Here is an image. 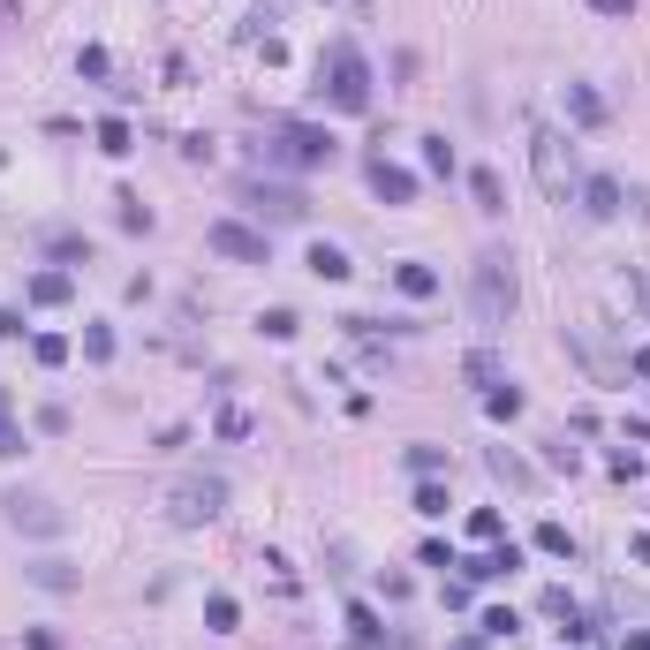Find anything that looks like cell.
<instances>
[{"label": "cell", "mask_w": 650, "mask_h": 650, "mask_svg": "<svg viewBox=\"0 0 650 650\" xmlns=\"http://www.w3.org/2000/svg\"><path fill=\"white\" fill-rule=\"evenodd\" d=\"M575 197H582V212H590V220H620V182H613V174H582Z\"/></svg>", "instance_id": "cell-9"}, {"label": "cell", "mask_w": 650, "mask_h": 650, "mask_svg": "<svg viewBox=\"0 0 650 650\" xmlns=\"http://www.w3.org/2000/svg\"><path fill=\"white\" fill-rule=\"evenodd\" d=\"M205 628H220V635L235 628V598H205Z\"/></svg>", "instance_id": "cell-30"}, {"label": "cell", "mask_w": 650, "mask_h": 650, "mask_svg": "<svg viewBox=\"0 0 650 650\" xmlns=\"http://www.w3.org/2000/svg\"><path fill=\"white\" fill-rule=\"evenodd\" d=\"M23 454V431H16V409H8V394H0V462H16Z\"/></svg>", "instance_id": "cell-20"}, {"label": "cell", "mask_w": 650, "mask_h": 650, "mask_svg": "<svg viewBox=\"0 0 650 650\" xmlns=\"http://www.w3.org/2000/svg\"><path fill=\"white\" fill-rule=\"evenodd\" d=\"M348 628H356L363 643H378V635H386V628H378V613H371V605H348Z\"/></svg>", "instance_id": "cell-29"}, {"label": "cell", "mask_w": 650, "mask_h": 650, "mask_svg": "<svg viewBox=\"0 0 650 650\" xmlns=\"http://www.w3.org/2000/svg\"><path fill=\"white\" fill-rule=\"evenodd\" d=\"M46 250H53V257H84V235H69V227H61V235H46Z\"/></svg>", "instance_id": "cell-34"}, {"label": "cell", "mask_w": 650, "mask_h": 650, "mask_svg": "<svg viewBox=\"0 0 650 650\" xmlns=\"http://www.w3.org/2000/svg\"><path fill=\"white\" fill-rule=\"evenodd\" d=\"M598 16H635V0H590Z\"/></svg>", "instance_id": "cell-38"}, {"label": "cell", "mask_w": 650, "mask_h": 650, "mask_svg": "<svg viewBox=\"0 0 650 650\" xmlns=\"http://www.w3.org/2000/svg\"><path fill=\"white\" fill-rule=\"evenodd\" d=\"M514 628H522V620H514L507 605H492V613H484V635H514Z\"/></svg>", "instance_id": "cell-35"}, {"label": "cell", "mask_w": 650, "mask_h": 650, "mask_svg": "<svg viewBox=\"0 0 650 650\" xmlns=\"http://www.w3.org/2000/svg\"><path fill=\"white\" fill-rule=\"evenodd\" d=\"M265 159H280V167H333V137L310 129V121H280L265 137Z\"/></svg>", "instance_id": "cell-4"}, {"label": "cell", "mask_w": 650, "mask_h": 650, "mask_svg": "<svg viewBox=\"0 0 650 650\" xmlns=\"http://www.w3.org/2000/svg\"><path fill=\"white\" fill-rule=\"evenodd\" d=\"M242 205H257V212H273V220H303V189H288V182H257V174H250V182H242Z\"/></svg>", "instance_id": "cell-8"}, {"label": "cell", "mask_w": 650, "mask_h": 650, "mask_svg": "<svg viewBox=\"0 0 650 650\" xmlns=\"http://www.w3.org/2000/svg\"><path fill=\"white\" fill-rule=\"evenodd\" d=\"M409 469H416V477H439L446 454H439V446H409Z\"/></svg>", "instance_id": "cell-27"}, {"label": "cell", "mask_w": 650, "mask_h": 650, "mask_svg": "<svg viewBox=\"0 0 650 650\" xmlns=\"http://www.w3.org/2000/svg\"><path fill=\"white\" fill-rule=\"evenodd\" d=\"M0 514H8V530H31V537L61 530V507H53L46 492H8V499H0Z\"/></svg>", "instance_id": "cell-7"}, {"label": "cell", "mask_w": 650, "mask_h": 650, "mask_svg": "<svg viewBox=\"0 0 650 650\" xmlns=\"http://www.w3.org/2000/svg\"><path fill=\"white\" fill-rule=\"evenodd\" d=\"M280 16H288V0H257V8H250V31H265V23H280Z\"/></svg>", "instance_id": "cell-33"}, {"label": "cell", "mask_w": 650, "mask_h": 650, "mask_svg": "<svg viewBox=\"0 0 650 650\" xmlns=\"http://www.w3.org/2000/svg\"><path fill=\"white\" fill-rule=\"evenodd\" d=\"M31 356L53 371V363H69V341H61V333H38V341H31Z\"/></svg>", "instance_id": "cell-24"}, {"label": "cell", "mask_w": 650, "mask_h": 650, "mask_svg": "<svg viewBox=\"0 0 650 650\" xmlns=\"http://www.w3.org/2000/svg\"><path fill=\"white\" fill-rule=\"evenodd\" d=\"M220 507H227V484L220 477H182L167 492V522H174V530H205Z\"/></svg>", "instance_id": "cell-5"}, {"label": "cell", "mask_w": 650, "mask_h": 650, "mask_svg": "<svg viewBox=\"0 0 650 650\" xmlns=\"http://www.w3.org/2000/svg\"><path fill=\"white\" fill-rule=\"evenodd\" d=\"M567 114H575L582 129H598V121H605V99H598L590 84H567Z\"/></svg>", "instance_id": "cell-14"}, {"label": "cell", "mask_w": 650, "mask_h": 650, "mask_svg": "<svg viewBox=\"0 0 650 650\" xmlns=\"http://www.w3.org/2000/svg\"><path fill=\"white\" fill-rule=\"evenodd\" d=\"M514 567H522V552H514V545H492L484 560H469V582H499V575H514Z\"/></svg>", "instance_id": "cell-13"}, {"label": "cell", "mask_w": 650, "mask_h": 650, "mask_svg": "<svg viewBox=\"0 0 650 650\" xmlns=\"http://www.w3.org/2000/svg\"><path fill=\"white\" fill-rule=\"evenodd\" d=\"M257 325H265L273 341H295V325H303V318H295V310H265V318H257Z\"/></svg>", "instance_id": "cell-28"}, {"label": "cell", "mask_w": 650, "mask_h": 650, "mask_svg": "<svg viewBox=\"0 0 650 650\" xmlns=\"http://www.w3.org/2000/svg\"><path fill=\"white\" fill-rule=\"evenodd\" d=\"M628 371H635V378H650V348H635V356H628Z\"/></svg>", "instance_id": "cell-40"}, {"label": "cell", "mask_w": 650, "mask_h": 650, "mask_svg": "<svg viewBox=\"0 0 650 650\" xmlns=\"http://www.w3.org/2000/svg\"><path fill=\"white\" fill-rule=\"evenodd\" d=\"M394 288L424 303V295H439V273H431V265H401V273H394Z\"/></svg>", "instance_id": "cell-15"}, {"label": "cell", "mask_w": 650, "mask_h": 650, "mask_svg": "<svg viewBox=\"0 0 650 650\" xmlns=\"http://www.w3.org/2000/svg\"><path fill=\"white\" fill-rule=\"evenodd\" d=\"M484 469H492V477L507 484V492H537V469L522 462V454H514V446H492V454H484Z\"/></svg>", "instance_id": "cell-11"}, {"label": "cell", "mask_w": 650, "mask_h": 650, "mask_svg": "<svg viewBox=\"0 0 650 650\" xmlns=\"http://www.w3.org/2000/svg\"><path fill=\"white\" fill-rule=\"evenodd\" d=\"M514 303H522V288H514V257L507 250H484L477 265H469V310H477L484 333H499V325L514 318Z\"/></svg>", "instance_id": "cell-1"}, {"label": "cell", "mask_w": 650, "mask_h": 650, "mask_svg": "<svg viewBox=\"0 0 650 650\" xmlns=\"http://www.w3.org/2000/svg\"><path fill=\"white\" fill-rule=\"evenodd\" d=\"M84 356H91V363L114 356V333H106V325H91V333H84Z\"/></svg>", "instance_id": "cell-31"}, {"label": "cell", "mask_w": 650, "mask_h": 650, "mask_svg": "<svg viewBox=\"0 0 650 650\" xmlns=\"http://www.w3.org/2000/svg\"><path fill=\"white\" fill-rule=\"evenodd\" d=\"M530 167H537V189H545L552 205H567V197H575V144L560 137V129H545V121H537L530 129Z\"/></svg>", "instance_id": "cell-3"}, {"label": "cell", "mask_w": 650, "mask_h": 650, "mask_svg": "<svg viewBox=\"0 0 650 650\" xmlns=\"http://www.w3.org/2000/svg\"><path fill=\"white\" fill-rule=\"evenodd\" d=\"M446 507H454V499H446V484H439V477H424V484H416V514H431V522H439Z\"/></svg>", "instance_id": "cell-19"}, {"label": "cell", "mask_w": 650, "mask_h": 650, "mask_svg": "<svg viewBox=\"0 0 650 650\" xmlns=\"http://www.w3.org/2000/svg\"><path fill=\"white\" fill-rule=\"evenodd\" d=\"M318 84H325V99L341 106V114H363V106H371V61H363L348 38H333V46L318 53Z\"/></svg>", "instance_id": "cell-2"}, {"label": "cell", "mask_w": 650, "mask_h": 650, "mask_svg": "<svg viewBox=\"0 0 650 650\" xmlns=\"http://www.w3.org/2000/svg\"><path fill=\"white\" fill-rule=\"evenodd\" d=\"M620 650H650V635H628V643H620Z\"/></svg>", "instance_id": "cell-41"}, {"label": "cell", "mask_w": 650, "mask_h": 650, "mask_svg": "<svg viewBox=\"0 0 650 650\" xmlns=\"http://www.w3.org/2000/svg\"><path fill=\"white\" fill-rule=\"evenodd\" d=\"M205 242L220 257H235V265H273V235H257V227H242V220H212Z\"/></svg>", "instance_id": "cell-6"}, {"label": "cell", "mask_w": 650, "mask_h": 650, "mask_svg": "<svg viewBox=\"0 0 650 650\" xmlns=\"http://www.w3.org/2000/svg\"><path fill=\"white\" fill-rule=\"evenodd\" d=\"M424 167H431V174H454V144H446V137H424Z\"/></svg>", "instance_id": "cell-26"}, {"label": "cell", "mask_w": 650, "mask_h": 650, "mask_svg": "<svg viewBox=\"0 0 650 650\" xmlns=\"http://www.w3.org/2000/svg\"><path fill=\"white\" fill-rule=\"evenodd\" d=\"M310 273L318 280H348V257L333 250V242H310Z\"/></svg>", "instance_id": "cell-16"}, {"label": "cell", "mask_w": 650, "mask_h": 650, "mask_svg": "<svg viewBox=\"0 0 650 650\" xmlns=\"http://www.w3.org/2000/svg\"><path fill=\"white\" fill-rule=\"evenodd\" d=\"M99 152H106V159L129 152V121H99Z\"/></svg>", "instance_id": "cell-23"}, {"label": "cell", "mask_w": 650, "mask_h": 650, "mask_svg": "<svg viewBox=\"0 0 650 650\" xmlns=\"http://www.w3.org/2000/svg\"><path fill=\"white\" fill-rule=\"evenodd\" d=\"M537 552H575V545H567V530H560V522H545V530H537Z\"/></svg>", "instance_id": "cell-36"}, {"label": "cell", "mask_w": 650, "mask_h": 650, "mask_svg": "<svg viewBox=\"0 0 650 650\" xmlns=\"http://www.w3.org/2000/svg\"><path fill=\"white\" fill-rule=\"evenodd\" d=\"M31 582H38V590H69L76 575H69V560H38V567H31Z\"/></svg>", "instance_id": "cell-22"}, {"label": "cell", "mask_w": 650, "mask_h": 650, "mask_svg": "<svg viewBox=\"0 0 650 650\" xmlns=\"http://www.w3.org/2000/svg\"><path fill=\"white\" fill-rule=\"evenodd\" d=\"M469 378H477V386H499V356L492 348H469Z\"/></svg>", "instance_id": "cell-25"}, {"label": "cell", "mask_w": 650, "mask_h": 650, "mask_svg": "<svg viewBox=\"0 0 650 650\" xmlns=\"http://www.w3.org/2000/svg\"><path fill=\"white\" fill-rule=\"evenodd\" d=\"M484 416H499V424L522 416V394H514V386H484Z\"/></svg>", "instance_id": "cell-18"}, {"label": "cell", "mask_w": 650, "mask_h": 650, "mask_svg": "<svg viewBox=\"0 0 650 650\" xmlns=\"http://www.w3.org/2000/svg\"><path fill=\"white\" fill-rule=\"evenodd\" d=\"M469 189H477V205H484V212H507V189H499V174H492V167L469 174Z\"/></svg>", "instance_id": "cell-17"}, {"label": "cell", "mask_w": 650, "mask_h": 650, "mask_svg": "<svg viewBox=\"0 0 650 650\" xmlns=\"http://www.w3.org/2000/svg\"><path fill=\"white\" fill-rule=\"evenodd\" d=\"M114 205H121V227H129V235H144V227H152V212H144V197H137V189H121Z\"/></svg>", "instance_id": "cell-21"}, {"label": "cell", "mask_w": 650, "mask_h": 650, "mask_svg": "<svg viewBox=\"0 0 650 650\" xmlns=\"http://www.w3.org/2000/svg\"><path fill=\"white\" fill-rule=\"evenodd\" d=\"M371 189L386 197V205H416V174L394 167V159H371Z\"/></svg>", "instance_id": "cell-10"}, {"label": "cell", "mask_w": 650, "mask_h": 650, "mask_svg": "<svg viewBox=\"0 0 650 650\" xmlns=\"http://www.w3.org/2000/svg\"><path fill=\"white\" fill-rule=\"evenodd\" d=\"M469 537H484V545H499V514H492V507H477V514H469Z\"/></svg>", "instance_id": "cell-32"}, {"label": "cell", "mask_w": 650, "mask_h": 650, "mask_svg": "<svg viewBox=\"0 0 650 650\" xmlns=\"http://www.w3.org/2000/svg\"><path fill=\"white\" fill-rule=\"evenodd\" d=\"M16 333H23V318H16V310H0V341H16Z\"/></svg>", "instance_id": "cell-39"}, {"label": "cell", "mask_w": 650, "mask_h": 650, "mask_svg": "<svg viewBox=\"0 0 650 650\" xmlns=\"http://www.w3.org/2000/svg\"><path fill=\"white\" fill-rule=\"evenodd\" d=\"M628 295L643 303V318H650V265H635V273H628Z\"/></svg>", "instance_id": "cell-37"}, {"label": "cell", "mask_w": 650, "mask_h": 650, "mask_svg": "<svg viewBox=\"0 0 650 650\" xmlns=\"http://www.w3.org/2000/svg\"><path fill=\"white\" fill-rule=\"evenodd\" d=\"M69 295H76V280L69 273H61V265H46V273H31V303H69Z\"/></svg>", "instance_id": "cell-12"}]
</instances>
